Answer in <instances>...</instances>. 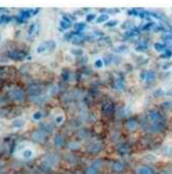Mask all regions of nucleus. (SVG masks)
I'll list each match as a JSON object with an SVG mask.
<instances>
[{
  "label": "nucleus",
  "instance_id": "f257e3e1",
  "mask_svg": "<svg viewBox=\"0 0 172 174\" xmlns=\"http://www.w3.org/2000/svg\"><path fill=\"white\" fill-rule=\"evenodd\" d=\"M9 96L14 101H24V92L19 88H12L9 90Z\"/></svg>",
  "mask_w": 172,
  "mask_h": 174
},
{
  "label": "nucleus",
  "instance_id": "f03ea898",
  "mask_svg": "<svg viewBox=\"0 0 172 174\" xmlns=\"http://www.w3.org/2000/svg\"><path fill=\"white\" fill-rule=\"evenodd\" d=\"M59 162V157L55 154H50L47 157H45L44 159V165H46L47 167H55Z\"/></svg>",
  "mask_w": 172,
  "mask_h": 174
},
{
  "label": "nucleus",
  "instance_id": "7ed1b4c3",
  "mask_svg": "<svg viewBox=\"0 0 172 174\" xmlns=\"http://www.w3.org/2000/svg\"><path fill=\"white\" fill-rule=\"evenodd\" d=\"M32 140L35 141V142L42 143V142H44V141H45V139H46L45 132H43L42 130H35V132L32 134Z\"/></svg>",
  "mask_w": 172,
  "mask_h": 174
},
{
  "label": "nucleus",
  "instance_id": "20e7f679",
  "mask_svg": "<svg viewBox=\"0 0 172 174\" xmlns=\"http://www.w3.org/2000/svg\"><path fill=\"white\" fill-rule=\"evenodd\" d=\"M54 48H55V43H53L50 41V42L41 44V45L37 48V52L42 53V52H45V51L48 50V49H54Z\"/></svg>",
  "mask_w": 172,
  "mask_h": 174
},
{
  "label": "nucleus",
  "instance_id": "39448f33",
  "mask_svg": "<svg viewBox=\"0 0 172 174\" xmlns=\"http://www.w3.org/2000/svg\"><path fill=\"white\" fill-rule=\"evenodd\" d=\"M41 92H42V89H41V87H40V86H38V85H30V86L29 87V93H30L32 97L40 95Z\"/></svg>",
  "mask_w": 172,
  "mask_h": 174
},
{
  "label": "nucleus",
  "instance_id": "423d86ee",
  "mask_svg": "<svg viewBox=\"0 0 172 174\" xmlns=\"http://www.w3.org/2000/svg\"><path fill=\"white\" fill-rule=\"evenodd\" d=\"M9 58L10 59H13L15 61H19V60H22L24 58V53H20V52H17V51H13V52H10L8 54Z\"/></svg>",
  "mask_w": 172,
  "mask_h": 174
},
{
  "label": "nucleus",
  "instance_id": "0eeeda50",
  "mask_svg": "<svg viewBox=\"0 0 172 174\" xmlns=\"http://www.w3.org/2000/svg\"><path fill=\"white\" fill-rule=\"evenodd\" d=\"M100 149H101V144H100V143H98V142L93 143V144L90 145V147L88 148V150L90 151V152H93V153L98 152V151Z\"/></svg>",
  "mask_w": 172,
  "mask_h": 174
},
{
  "label": "nucleus",
  "instance_id": "6e6552de",
  "mask_svg": "<svg viewBox=\"0 0 172 174\" xmlns=\"http://www.w3.org/2000/svg\"><path fill=\"white\" fill-rule=\"evenodd\" d=\"M54 143H55L56 147H62L64 144V138L61 135H56Z\"/></svg>",
  "mask_w": 172,
  "mask_h": 174
},
{
  "label": "nucleus",
  "instance_id": "1a4fd4ad",
  "mask_svg": "<svg viewBox=\"0 0 172 174\" xmlns=\"http://www.w3.org/2000/svg\"><path fill=\"white\" fill-rule=\"evenodd\" d=\"M137 173L138 174H153V171H152V169H151V168L143 166V167L138 168Z\"/></svg>",
  "mask_w": 172,
  "mask_h": 174
},
{
  "label": "nucleus",
  "instance_id": "9d476101",
  "mask_svg": "<svg viewBox=\"0 0 172 174\" xmlns=\"http://www.w3.org/2000/svg\"><path fill=\"white\" fill-rule=\"evenodd\" d=\"M161 119V116L158 114V112H152V114H150V119L153 122H156L157 124L159 119Z\"/></svg>",
  "mask_w": 172,
  "mask_h": 174
},
{
  "label": "nucleus",
  "instance_id": "9b49d317",
  "mask_svg": "<svg viewBox=\"0 0 172 174\" xmlns=\"http://www.w3.org/2000/svg\"><path fill=\"white\" fill-rule=\"evenodd\" d=\"M163 155L166 156V157H171L172 156V147H170V146H166V147H164Z\"/></svg>",
  "mask_w": 172,
  "mask_h": 174
},
{
  "label": "nucleus",
  "instance_id": "f8f14e48",
  "mask_svg": "<svg viewBox=\"0 0 172 174\" xmlns=\"http://www.w3.org/2000/svg\"><path fill=\"white\" fill-rule=\"evenodd\" d=\"M24 125V119H15L12 122V127L14 128H21Z\"/></svg>",
  "mask_w": 172,
  "mask_h": 174
},
{
  "label": "nucleus",
  "instance_id": "ddd939ff",
  "mask_svg": "<svg viewBox=\"0 0 172 174\" xmlns=\"http://www.w3.org/2000/svg\"><path fill=\"white\" fill-rule=\"evenodd\" d=\"M124 167H125V165H124V163H122V162H117L114 165V169L117 170V171L123 170V169H124Z\"/></svg>",
  "mask_w": 172,
  "mask_h": 174
},
{
  "label": "nucleus",
  "instance_id": "4468645a",
  "mask_svg": "<svg viewBox=\"0 0 172 174\" xmlns=\"http://www.w3.org/2000/svg\"><path fill=\"white\" fill-rule=\"evenodd\" d=\"M42 128H43V132H47V133H51L53 130L52 126H50L49 124H44Z\"/></svg>",
  "mask_w": 172,
  "mask_h": 174
},
{
  "label": "nucleus",
  "instance_id": "2eb2a0df",
  "mask_svg": "<svg viewBox=\"0 0 172 174\" xmlns=\"http://www.w3.org/2000/svg\"><path fill=\"white\" fill-rule=\"evenodd\" d=\"M86 174H98V171L94 166H91V167H89L88 169L86 171Z\"/></svg>",
  "mask_w": 172,
  "mask_h": 174
},
{
  "label": "nucleus",
  "instance_id": "dca6fc26",
  "mask_svg": "<svg viewBox=\"0 0 172 174\" xmlns=\"http://www.w3.org/2000/svg\"><path fill=\"white\" fill-rule=\"evenodd\" d=\"M22 156H24V158H30L32 156V151L30 149L24 150V153H22Z\"/></svg>",
  "mask_w": 172,
  "mask_h": 174
},
{
  "label": "nucleus",
  "instance_id": "f3484780",
  "mask_svg": "<svg viewBox=\"0 0 172 174\" xmlns=\"http://www.w3.org/2000/svg\"><path fill=\"white\" fill-rule=\"evenodd\" d=\"M136 127H137V122H136L135 121L128 122V128H129L130 130H134V129H136Z\"/></svg>",
  "mask_w": 172,
  "mask_h": 174
},
{
  "label": "nucleus",
  "instance_id": "a211bd4d",
  "mask_svg": "<svg viewBox=\"0 0 172 174\" xmlns=\"http://www.w3.org/2000/svg\"><path fill=\"white\" fill-rule=\"evenodd\" d=\"M42 116H43V114H42V112L41 111H35V114H32V119H35V121H37V119H40Z\"/></svg>",
  "mask_w": 172,
  "mask_h": 174
},
{
  "label": "nucleus",
  "instance_id": "6ab92c4d",
  "mask_svg": "<svg viewBox=\"0 0 172 174\" xmlns=\"http://www.w3.org/2000/svg\"><path fill=\"white\" fill-rule=\"evenodd\" d=\"M55 122H57L58 125H61V124H62V122H64V116H58L55 119Z\"/></svg>",
  "mask_w": 172,
  "mask_h": 174
},
{
  "label": "nucleus",
  "instance_id": "aec40b11",
  "mask_svg": "<svg viewBox=\"0 0 172 174\" xmlns=\"http://www.w3.org/2000/svg\"><path fill=\"white\" fill-rule=\"evenodd\" d=\"M79 146H80V144H78V143H71L69 147H70V149L76 150V149H78V148H79Z\"/></svg>",
  "mask_w": 172,
  "mask_h": 174
},
{
  "label": "nucleus",
  "instance_id": "412c9836",
  "mask_svg": "<svg viewBox=\"0 0 172 174\" xmlns=\"http://www.w3.org/2000/svg\"><path fill=\"white\" fill-rule=\"evenodd\" d=\"M50 92H51V94H55L56 92H57V86H53L52 88L50 89Z\"/></svg>",
  "mask_w": 172,
  "mask_h": 174
},
{
  "label": "nucleus",
  "instance_id": "4be33fe9",
  "mask_svg": "<svg viewBox=\"0 0 172 174\" xmlns=\"http://www.w3.org/2000/svg\"><path fill=\"white\" fill-rule=\"evenodd\" d=\"M35 29V24H32L29 27V34H32V30Z\"/></svg>",
  "mask_w": 172,
  "mask_h": 174
},
{
  "label": "nucleus",
  "instance_id": "5701e85b",
  "mask_svg": "<svg viewBox=\"0 0 172 174\" xmlns=\"http://www.w3.org/2000/svg\"><path fill=\"white\" fill-rule=\"evenodd\" d=\"M61 27H69V24L68 22H65V21H61Z\"/></svg>",
  "mask_w": 172,
  "mask_h": 174
},
{
  "label": "nucleus",
  "instance_id": "b1692460",
  "mask_svg": "<svg viewBox=\"0 0 172 174\" xmlns=\"http://www.w3.org/2000/svg\"><path fill=\"white\" fill-rule=\"evenodd\" d=\"M104 19H107V15H101V17H100V18H98V19H97V21H98V22H100V21H102V20H104Z\"/></svg>",
  "mask_w": 172,
  "mask_h": 174
},
{
  "label": "nucleus",
  "instance_id": "393cba45",
  "mask_svg": "<svg viewBox=\"0 0 172 174\" xmlns=\"http://www.w3.org/2000/svg\"><path fill=\"white\" fill-rule=\"evenodd\" d=\"M95 66H96V67H99V68H100L101 66H102V62H101V60L96 61V62H95Z\"/></svg>",
  "mask_w": 172,
  "mask_h": 174
}]
</instances>
